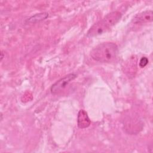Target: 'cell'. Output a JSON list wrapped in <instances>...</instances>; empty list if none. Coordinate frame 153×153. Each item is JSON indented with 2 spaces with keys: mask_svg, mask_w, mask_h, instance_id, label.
<instances>
[{
  "mask_svg": "<svg viewBox=\"0 0 153 153\" xmlns=\"http://www.w3.org/2000/svg\"><path fill=\"white\" fill-rule=\"evenodd\" d=\"M118 54V46L111 42L101 43L96 46L90 52L91 58L100 63L112 62L117 59Z\"/></svg>",
  "mask_w": 153,
  "mask_h": 153,
  "instance_id": "6da1fadb",
  "label": "cell"
},
{
  "mask_svg": "<svg viewBox=\"0 0 153 153\" xmlns=\"http://www.w3.org/2000/svg\"><path fill=\"white\" fill-rule=\"evenodd\" d=\"M121 17L122 14L118 11L111 12L90 28L87 32V36L91 38L107 32L118 22Z\"/></svg>",
  "mask_w": 153,
  "mask_h": 153,
  "instance_id": "7a4b0ae2",
  "label": "cell"
},
{
  "mask_svg": "<svg viewBox=\"0 0 153 153\" xmlns=\"http://www.w3.org/2000/svg\"><path fill=\"white\" fill-rule=\"evenodd\" d=\"M76 78L75 74H69L60 78L54 83L51 87V93L53 94H58L63 91L69 85V84Z\"/></svg>",
  "mask_w": 153,
  "mask_h": 153,
  "instance_id": "3957f363",
  "label": "cell"
},
{
  "mask_svg": "<svg viewBox=\"0 0 153 153\" xmlns=\"http://www.w3.org/2000/svg\"><path fill=\"white\" fill-rule=\"evenodd\" d=\"M48 17V14L47 13H41V14H38L34 16H32L31 18L29 19V20L31 21L32 22H34L35 20L39 21L44 20L46 19Z\"/></svg>",
  "mask_w": 153,
  "mask_h": 153,
  "instance_id": "52a82bcc",
  "label": "cell"
},
{
  "mask_svg": "<svg viewBox=\"0 0 153 153\" xmlns=\"http://www.w3.org/2000/svg\"><path fill=\"white\" fill-rule=\"evenodd\" d=\"M153 13L151 10H146L137 14L133 19V22L136 24H143L152 21Z\"/></svg>",
  "mask_w": 153,
  "mask_h": 153,
  "instance_id": "277c9868",
  "label": "cell"
},
{
  "mask_svg": "<svg viewBox=\"0 0 153 153\" xmlns=\"http://www.w3.org/2000/svg\"><path fill=\"white\" fill-rule=\"evenodd\" d=\"M148 63V59L147 57H142L141 58V59L140 60V62H139V66L140 68H143L145 67V66L147 65Z\"/></svg>",
  "mask_w": 153,
  "mask_h": 153,
  "instance_id": "ba28073f",
  "label": "cell"
},
{
  "mask_svg": "<svg viewBox=\"0 0 153 153\" xmlns=\"http://www.w3.org/2000/svg\"><path fill=\"white\" fill-rule=\"evenodd\" d=\"M129 63L126 65L127 71L128 72V76H133L134 75V72H136V59L134 57H131L129 60Z\"/></svg>",
  "mask_w": 153,
  "mask_h": 153,
  "instance_id": "8992f818",
  "label": "cell"
},
{
  "mask_svg": "<svg viewBox=\"0 0 153 153\" xmlns=\"http://www.w3.org/2000/svg\"><path fill=\"white\" fill-rule=\"evenodd\" d=\"M78 127L79 128H85L88 127L91 123L87 113L83 109L79 111L78 114Z\"/></svg>",
  "mask_w": 153,
  "mask_h": 153,
  "instance_id": "5b68a950",
  "label": "cell"
}]
</instances>
